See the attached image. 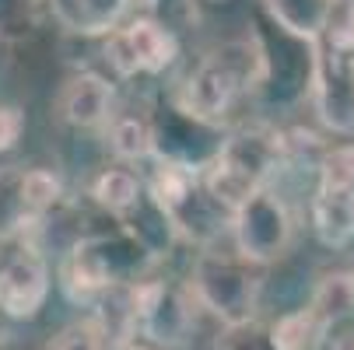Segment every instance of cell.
Listing matches in <instances>:
<instances>
[{"label": "cell", "mask_w": 354, "mask_h": 350, "mask_svg": "<svg viewBox=\"0 0 354 350\" xmlns=\"http://www.w3.org/2000/svg\"><path fill=\"white\" fill-rule=\"evenodd\" d=\"M309 91L313 109L330 133H354V46L319 39L309 46Z\"/></svg>", "instance_id": "8992f818"}, {"label": "cell", "mask_w": 354, "mask_h": 350, "mask_svg": "<svg viewBox=\"0 0 354 350\" xmlns=\"http://www.w3.org/2000/svg\"><path fill=\"white\" fill-rule=\"evenodd\" d=\"M140 196H144V179L130 168H106L91 182V200L113 217H123Z\"/></svg>", "instance_id": "e0dca14e"}, {"label": "cell", "mask_w": 354, "mask_h": 350, "mask_svg": "<svg viewBox=\"0 0 354 350\" xmlns=\"http://www.w3.org/2000/svg\"><path fill=\"white\" fill-rule=\"evenodd\" d=\"M120 350H169V347H158V343H151V340H140V336H130Z\"/></svg>", "instance_id": "cb8c5ba5"}, {"label": "cell", "mask_w": 354, "mask_h": 350, "mask_svg": "<svg viewBox=\"0 0 354 350\" xmlns=\"http://www.w3.org/2000/svg\"><path fill=\"white\" fill-rule=\"evenodd\" d=\"M106 347H109V336H106L102 322L95 315H88V319L71 322L64 333H57V340L46 350H106Z\"/></svg>", "instance_id": "44dd1931"}, {"label": "cell", "mask_w": 354, "mask_h": 350, "mask_svg": "<svg viewBox=\"0 0 354 350\" xmlns=\"http://www.w3.org/2000/svg\"><path fill=\"white\" fill-rule=\"evenodd\" d=\"M263 291V270L245 263L239 253H221L207 245L193 263V298L225 326H239L257 319Z\"/></svg>", "instance_id": "277c9868"}, {"label": "cell", "mask_w": 354, "mask_h": 350, "mask_svg": "<svg viewBox=\"0 0 354 350\" xmlns=\"http://www.w3.org/2000/svg\"><path fill=\"white\" fill-rule=\"evenodd\" d=\"M306 309L323 329L354 319V270H326Z\"/></svg>", "instance_id": "9a60e30c"}, {"label": "cell", "mask_w": 354, "mask_h": 350, "mask_svg": "<svg viewBox=\"0 0 354 350\" xmlns=\"http://www.w3.org/2000/svg\"><path fill=\"white\" fill-rule=\"evenodd\" d=\"M330 350H354V333H351V336H344V340H337Z\"/></svg>", "instance_id": "d4e9b609"}, {"label": "cell", "mask_w": 354, "mask_h": 350, "mask_svg": "<svg viewBox=\"0 0 354 350\" xmlns=\"http://www.w3.org/2000/svg\"><path fill=\"white\" fill-rule=\"evenodd\" d=\"M214 350H274L270 343V326L249 319L239 326H225V333L218 336Z\"/></svg>", "instance_id": "7402d4cb"}, {"label": "cell", "mask_w": 354, "mask_h": 350, "mask_svg": "<svg viewBox=\"0 0 354 350\" xmlns=\"http://www.w3.org/2000/svg\"><path fill=\"white\" fill-rule=\"evenodd\" d=\"M53 113L71 130H102L113 116V84L109 77L81 70L71 74L53 102Z\"/></svg>", "instance_id": "30bf717a"}, {"label": "cell", "mask_w": 354, "mask_h": 350, "mask_svg": "<svg viewBox=\"0 0 354 350\" xmlns=\"http://www.w3.org/2000/svg\"><path fill=\"white\" fill-rule=\"evenodd\" d=\"M60 196H64V182L53 168H25V200L39 217L53 211Z\"/></svg>", "instance_id": "ffe728a7"}, {"label": "cell", "mask_w": 354, "mask_h": 350, "mask_svg": "<svg viewBox=\"0 0 354 350\" xmlns=\"http://www.w3.org/2000/svg\"><path fill=\"white\" fill-rule=\"evenodd\" d=\"M130 326L133 336L172 350L189 336L193 326L189 298L169 280H140L130 287Z\"/></svg>", "instance_id": "52a82bcc"}, {"label": "cell", "mask_w": 354, "mask_h": 350, "mask_svg": "<svg viewBox=\"0 0 354 350\" xmlns=\"http://www.w3.org/2000/svg\"><path fill=\"white\" fill-rule=\"evenodd\" d=\"M235 253L252 263V266H270L288 256V249L295 242V217L291 207L267 186L260 193H252L245 204L228 217Z\"/></svg>", "instance_id": "5b68a950"}, {"label": "cell", "mask_w": 354, "mask_h": 350, "mask_svg": "<svg viewBox=\"0 0 354 350\" xmlns=\"http://www.w3.org/2000/svg\"><path fill=\"white\" fill-rule=\"evenodd\" d=\"M313 231L326 249H344L354 238V189L316 186L313 196Z\"/></svg>", "instance_id": "7c38bea8"}, {"label": "cell", "mask_w": 354, "mask_h": 350, "mask_svg": "<svg viewBox=\"0 0 354 350\" xmlns=\"http://www.w3.org/2000/svg\"><path fill=\"white\" fill-rule=\"evenodd\" d=\"M49 263L35 245H18L0 260V312L8 319H35L49 298Z\"/></svg>", "instance_id": "9c48e42d"}, {"label": "cell", "mask_w": 354, "mask_h": 350, "mask_svg": "<svg viewBox=\"0 0 354 350\" xmlns=\"http://www.w3.org/2000/svg\"><path fill=\"white\" fill-rule=\"evenodd\" d=\"M284 137L270 126H242L218 144L200 168V186L232 217L252 193L267 189V179L281 165Z\"/></svg>", "instance_id": "7a4b0ae2"}, {"label": "cell", "mask_w": 354, "mask_h": 350, "mask_svg": "<svg viewBox=\"0 0 354 350\" xmlns=\"http://www.w3.org/2000/svg\"><path fill=\"white\" fill-rule=\"evenodd\" d=\"M46 0H0V42H25L35 35Z\"/></svg>", "instance_id": "d6986e66"}, {"label": "cell", "mask_w": 354, "mask_h": 350, "mask_svg": "<svg viewBox=\"0 0 354 350\" xmlns=\"http://www.w3.org/2000/svg\"><path fill=\"white\" fill-rule=\"evenodd\" d=\"M179 57V39L155 18L123 21L106 35V60L120 77L137 74H162Z\"/></svg>", "instance_id": "ba28073f"}, {"label": "cell", "mask_w": 354, "mask_h": 350, "mask_svg": "<svg viewBox=\"0 0 354 350\" xmlns=\"http://www.w3.org/2000/svg\"><path fill=\"white\" fill-rule=\"evenodd\" d=\"M263 4L281 32L309 42V46L319 42V35L330 21V11H333V0H263Z\"/></svg>", "instance_id": "5bb4252c"}, {"label": "cell", "mask_w": 354, "mask_h": 350, "mask_svg": "<svg viewBox=\"0 0 354 350\" xmlns=\"http://www.w3.org/2000/svg\"><path fill=\"white\" fill-rule=\"evenodd\" d=\"M133 0H46L57 25L71 35H109L123 25Z\"/></svg>", "instance_id": "8fae6325"}, {"label": "cell", "mask_w": 354, "mask_h": 350, "mask_svg": "<svg viewBox=\"0 0 354 350\" xmlns=\"http://www.w3.org/2000/svg\"><path fill=\"white\" fill-rule=\"evenodd\" d=\"M106 137L120 162H147L155 155V126L140 113H113L106 123Z\"/></svg>", "instance_id": "2e32d148"}, {"label": "cell", "mask_w": 354, "mask_h": 350, "mask_svg": "<svg viewBox=\"0 0 354 350\" xmlns=\"http://www.w3.org/2000/svg\"><path fill=\"white\" fill-rule=\"evenodd\" d=\"M39 221L25 200V165H0V242H18Z\"/></svg>", "instance_id": "4fadbf2b"}, {"label": "cell", "mask_w": 354, "mask_h": 350, "mask_svg": "<svg viewBox=\"0 0 354 350\" xmlns=\"http://www.w3.org/2000/svg\"><path fill=\"white\" fill-rule=\"evenodd\" d=\"M151 260L144 249L120 235H88L71 245V253L60 263V287L71 302L88 305L95 298H106L120 284L133 280L140 263Z\"/></svg>", "instance_id": "3957f363"}, {"label": "cell", "mask_w": 354, "mask_h": 350, "mask_svg": "<svg viewBox=\"0 0 354 350\" xmlns=\"http://www.w3.org/2000/svg\"><path fill=\"white\" fill-rule=\"evenodd\" d=\"M323 336H326V329L316 322V315L309 309L288 312V315H281L270 326L274 350H319L323 347Z\"/></svg>", "instance_id": "ac0fdd59"}, {"label": "cell", "mask_w": 354, "mask_h": 350, "mask_svg": "<svg viewBox=\"0 0 354 350\" xmlns=\"http://www.w3.org/2000/svg\"><path fill=\"white\" fill-rule=\"evenodd\" d=\"M270 74L267 49L257 39H228L211 46L183 81V109L189 119L218 126L239 98L260 91Z\"/></svg>", "instance_id": "6da1fadb"}, {"label": "cell", "mask_w": 354, "mask_h": 350, "mask_svg": "<svg viewBox=\"0 0 354 350\" xmlns=\"http://www.w3.org/2000/svg\"><path fill=\"white\" fill-rule=\"evenodd\" d=\"M25 130V113L18 106H0V155L11 151Z\"/></svg>", "instance_id": "603a6c76"}]
</instances>
